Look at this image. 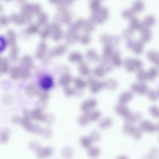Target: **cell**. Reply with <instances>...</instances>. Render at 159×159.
<instances>
[{
    "label": "cell",
    "mask_w": 159,
    "mask_h": 159,
    "mask_svg": "<svg viewBox=\"0 0 159 159\" xmlns=\"http://www.w3.org/2000/svg\"><path fill=\"white\" fill-rule=\"evenodd\" d=\"M149 111L150 114L153 117L155 118H158L159 114L158 107L155 105L151 106L149 108Z\"/></svg>",
    "instance_id": "51"
},
{
    "label": "cell",
    "mask_w": 159,
    "mask_h": 159,
    "mask_svg": "<svg viewBox=\"0 0 159 159\" xmlns=\"http://www.w3.org/2000/svg\"><path fill=\"white\" fill-rule=\"evenodd\" d=\"M85 56L87 60L90 62H98L101 59L97 51L92 48L89 49L86 51Z\"/></svg>",
    "instance_id": "17"
},
{
    "label": "cell",
    "mask_w": 159,
    "mask_h": 159,
    "mask_svg": "<svg viewBox=\"0 0 159 159\" xmlns=\"http://www.w3.org/2000/svg\"><path fill=\"white\" fill-rule=\"evenodd\" d=\"M123 64L126 70L129 73L136 71L142 68L143 65L141 60L132 57L126 58L123 62Z\"/></svg>",
    "instance_id": "3"
},
{
    "label": "cell",
    "mask_w": 159,
    "mask_h": 159,
    "mask_svg": "<svg viewBox=\"0 0 159 159\" xmlns=\"http://www.w3.org/2000/svg\"><path fill=\"white\" fill-rule=\"evenodd\" d=\"M48 45L47 43L43 40L38 44L35 53V57L41 61L46 56L47 53Z\"/></svg>",
    "instance_id": "11"
},
{
    "label": "cell",
    "mask_w": 159,
    "mask_h": 159,
    "mask_svg": "<svg viewBox=\"0 0 159 159\" xmlns=\"http://www.w3.org/2000/svg\"><path fill=\"white\" fill-rule=\"evenodd\" d=\"M114 111L117 114L122 117L125 119L131 113L130 109L125 104L120 103H118L115 106Z\"/></svg>",
    "instance_id": "14"
},
{
    "label": "cell",
    "mask_w": 159,
    "mask_h": 159,
    "mask_svg": "<svg viewBox=\"0 0 159 159\" xmlns=\"http://www.w3.org/2000/svg\"><path fill=\"white\" fill-rule=\"evenodd\" d=\"M89 137L92 142H98L100 141L101 138L100 134L97 131H94L91 132Z\"/></svg>",
    "instance_id": "49"
},
{
    "label": "cell",
    "mask_w": 159,
    "mask_h": 159,
    "mask_svg": "<svg viewBox=\"0 0 159 159\" xmlns=\"http://www.w3.org/2000/svg\"><path fill=\"white\" fill-rule=\"evenodd\" d=\"M134 31L129 28L124 30L122 34L123 38L126 41L131 39L133 36Z\"/></svg>",
    "instance_id": "45"
},
{
    "label": "cell",
    "mask_w": 159,
    "mask_h": 159,
    "mask_svg": "<svg viewBox=\"0 0 159 159\" xmlns=\"http://www.w3.org/2000/svg\"><path fill=\"white\" fill-rule=\"evenodd\" d=\"M101 112L98 110H91L84 112L78 118V121L81 126H84L91 122L98 120L100 117Z\"/></svg>",
    "instance_id": "1"
},
{
    "label": "cell",
    "mask_w": 159,
    "mask_h": 159,
    "mask_svg": "<svg viewBox=\"0 0 159 159\" xmlns=\"http://www.w3.org/2000/svg\"><path fill=\"white\" fill-rule=\"evenodd\" d=\"M155 22L154 18L152 16H148L145 18L142 24L143 26L149 28L153 25Z\"/></svg>",
    "instance_id": "48"
},
{
    "label": "cell",
    "mask_w": 159,
    "mask_h": 159,
    "mask_svg": "<svg viewBox=\"0 0 159 159\" xmlns=\"http://www.w3.org/2000/svg\"><path fill=\"white\" fill-rule=\"evenodd\" d=\"M134 98L133 93L131 91H125L122 92L119 97V103L125 104Z\"/></svg>",
    "instance_id": "22"
},
{
    "label": "cell",
    "mask_w": 159,
    "mask_h": 159,
    "mask_svg": "<svg viewBox=\"0 0 159 159\" xmlns=\"http://www.w3.org/2000/svg\"><path fill=\"white\" fill-rule=\"evenodd\" d=\"M103 82L104 88L110 90H113L116 89L118 86L117 81L114 78L107 79Z\"/></svg>",
    "instance_id": "28"
},
{
    "label": "cell",
    "mask_w": 159,
    "mask_h": 159,
    "mask_svg": "<svg viewBox=\"0 0 159 159\" xmlns=\"http://www.w3.org/2000/svg\"><path fill=\"white\" fill-rule=\"evenodd\" d=\"M92 141L89 136H83L80 139L81 146L84 148H88L91 146Z\"/></svg>",
    "instance_id": "39"
},
{
    "label": "cell",
    "mask_w": 159,
    "mask_h": 159,
    "mask_svg": "<svg viewBox=\"0 0 159 159\" xmlns=\"http://www.w3.org/2000/svg\"><path fill=\"white\" fill-rule=\"evenodd\" d=\"M24 123L25 128L29 131L34 134H42L43 128L32 123L28 118L24 119Z\"/></svg>",
    "instance_id": "12"
},
{
    "label": "cell",
    "mask_w": 159,
    "mask_h": 159,
    "mask_svg": "<svg viewBox=\"0 0 159 159\" xmlns=\"http://www.w3.org/2000/svg\"><path fill=\"white\" fill-rule=\"evenodd\" d=\"M74 154L72 149L68 147L63 148L61 151L62 157L66 158H69L72 157Z\"/></svg>",
    "instance_id": "42"
},
{
    "label": "cell",
    "mask_w": 159,
    "mask_h": 159,
    "mask_svg": "<svg viewBox=\"0 0 159 159\" xmlns=\"http://www.w3.org/2000/svg\"><path fill=\"white\" fill-rule=\"evenodd\" d=\"M142 118V114L139 112H131L125 120L126 122L133 124L139 121Z\"/></svg>",
    "instance_id": "27"
},
{
    "label": "cell",
    "mask_w": 159,
    "mask_h": 159,
    "mask_svg": "<svg viewBox=\"0 0 159 159\" xmlns=\"http://www.w3.org/2000/svg\"><path fill=\"white\" fill-rule=\"evenodd\" d=\"M91 41L90 36L88 34L79 36V41L82 45L85 46L89 44Z\"/></svg>",
    "instance_id": "44"
},
{
    "label": "cell",
    "mask_w": 159,
    "mask_h": 159,
    "mask_svg": "<svg viewBox=\"0 0 159 159\" xmlns=\"http://www.w3.org/2000/svg\"><path fill=\"white\" fill-rule=\"evenodd\" d=\"M73 81L75 88L77 90H83L87 85L86 81L80 77L75 78L73 79Z\"/></svg>",
    "instance_id": "29"
},
{
    "label": "cell",
    "mask_w": 159,
    "mask_h": 159,
    "mask_svg": "<svg viewBox=\"0 0 159 159\" xmlns=\"http://www.w3.org/2000/svg\"><path fill=\"white\" fill-rule=\"evenodd\" d=\"M122 130L125 135L131 136L136 140H139L142 137V131L139 127L134 126L132 124L125 122L123 126Z\"/></svg>",
    "instance_id": "2"
},
{
    "label": "cell",
    "mask_w": 159,
    "mask_h": 159,
    "mask_svg": "<svg viewBox=\"0 0 159 159\" xmlns=\"http://www.w3.org/2000/svg\"><path fill=\"white\" fill-rule=\"evenodd\" d=\"M113 120L110 117L104 118L100 120L99 123V127L102 129H106L109 128L112 125Z\"/></svg>",
    "instance_id": "35"
},
{
    "label": "cell",
    "mask_w": 159,
    "mask_h": 159,
    "mask_svg": "<svg viewBox=\"0 0 159 159\" xmlns=\"http://www.w3.org/2000/svg\"><path fill=\"white\" fill-rule=\"evenodd\" d=\"M100 41L102 44L111 45L115 48L120 43V38L116 35H110L107 34H102L100 36Z\"/></svg>",
    "instance_id": "5"
},
{
    "label": "cell",
    "mask_w": 159,
    "mask_h": 159,
    "mask_svg": "<svg viewBox=\"0 0 159 159\" xmlns=\"http://www.w3.org/2000/svg\"><path fill=\"white\" fill-rule=\"evenodd\" d=\"M67 50V46L64 44H61L53 48L48 53L51 58L58 57L64 55Z\"/></svg>",
    "instance_id": "10"
},
{
    "label": "cell",
    "mask_w": 159,
    "mask_h": 159,
    "mask_svg": "<svg viewBox=\"0 0 159 159\" xmlns=\"http://www.w3.org/2000/svg\"><path fill=\"white\" fill-rule=\"evenodd\" d=\"M79 36L75 31H72L66 33L64 38L66 42L69 44L73 45L79 41Z\"/></svg>",
    "instance_id": "20"
},
{
    "label": "cell",
    "mask_w": 159,
    "mask_h": 159,
    "mask_svg": "<svg viewBox=\"0 0 159 159\" xmlns=\"http://www.w3.org/2000/svg\"><path fill=\"white\" fill-rule=\"evenodd\" d=\"M100 65L105 69L107 74L110 73L113 70V66L110 60L102 59Z\"/></svg>",
    "instance_id": "43"
},
{
    "label": "cell",
    "mask_w": 159,
    "mask_h": 159,
    "mask_svg": "<svg viewBox=\"0 0 159 159\" xmlns=\"http://www.w3.org/2000/svg\"><path fill=\"white\" fill-rule=\"evenodd\" d=\"M158 156V150L155 148H152L149 152L147 155V157L149 158H157Z\"/></svg>",
    "instance_id": "52"
},
{
    "label": "cell",
    "mask_w": 159,
    "mask_h": 159,
    "mask_svg": "<svg viewBox=\"0 0 159 159\" xmlns=\"http://www.w3.org/2000/svg\"><path fill=\"white\" fill-rule=\"evenodd\" d=\"M37 156L40 158H46L52 156L53 152L52 148L49 146L39 147L35 151Z\"/></svg>",
    "instance_id": "15"
},
{
    "label": "cell",
    "mask_w": 159,
    "mask_h": 159,
    "mask_svg": "<svg viewBox=\"0 0 159 159\" xmlns=\"http://www.w3.org/2000/svg\"><path fill=\"white\" fill-rule=\"evenodd\" d=\"M52 131L49 128H43L42 135L46 138L50 137L52 134Z\"/></svg>",
    "instance_id": "54"
},
{
    "label": "cell",
    "mask_w": 159,
    "mask_h": 159,
    "mask_svg": "<svg viewBox=\"0 0 159 159\" xmlns=\"http://www.w3.org/2000/svg\"><path fill=\"white\" fill-rule=\"evenodd\" d=\"M127 156H125V155H121V156H119L117 158L118 159H126L127 158Z\"/></svg>",
    "instance_id": "58"
},
{
    "label": "cell",
    "mask_w": 159,
    "mask_h": 159,
    "mask_svg": "<svg viewBox=\"0 0 159 159\" xmlns=\"http://www.w3.org/2000/svg\"><path fill=\"white\" fill-rule=\"evenodd\" d=\"M54 120V117L52 115L50 114L46 115V117L44 122L46 123L50 124L53 122Z\"/></svg>",
    "instance_id": "57"
},
{
    "label": "cell",
    "mask_w": 159,
    "mask_h": 159,
    "mask_svg": "<svg viewBox=\"0 0 159 159\" xmlns=\"http://www.w3.org/2000/svg\"><path fill=\"white\" fill-rule=\"evenodd\" d=\"M143 26L142 23L137 18L133 17L130 19L129 28L133 31L140 30Z\"/></svg>",
    "instance_id": "31"
},
{
    "label": "cell",
    "mask_w": 159,
    "mask_h": 159,
    "mask_svg": "<svg viewBox=\"0 0 159 159\" xmlns=\"http://www.w3.org/2000/svg\"><path fill=\"white\" fill-rule=\"evenodd\" d=\"M146 72L147 80L151 81L155 80L157 78L158 74V70L155 67L150 68Z\"/></svg>",
    "instance_id": "33"
},
{
    "label": "cell",
    "mask_w": 159,
    "mask_h": 159,
    "mask_svg": "<svg viewBox=\"0 0 159 159\" xmlns=\"http://www.w3.org/2000/svg\"><path fill=\"white\" fill-rule=\"evenodd\" d=\"M50 34V33L48 31L44 30L40 33V36L43 40H44L48 38Z\"/></svg>",
    "instance_id": "56"
},
{
    "label": "cell",
    "mask_w": 159,
    "mask_h": 159,
    "mask_svg": "<svg viewBox=\"0 0 159 159\" xmlns=\"http://www.w3.org/2000/svg\"><path fill=\"white\" fill-rule=\"evenodd\" d=\"M134 12L131 10H126L123 12L122 15L124 18L126 19L130 18L131 19L134 17Z\"/></svg>",
    "instance_id": "53"
},
{
    "label": "cell",
    "mask_w": 159,
    "mask_h": 159,
    "mask_svg": "<svg viewBox=\"0 0 159 159\" xmlns=\"http://www.w3.org/2000/svg\"><path fill=\"white\" fill-rule=\"evenodd\" d=\"M148 59L152 64L158 66L159 63V55L158 52L154 50H150L146 53Z\"/></svg>",
    "instance_id": "25"
},
{
    "label": "cell",
    "mask_w": 159,
    "mask_h": 159,
    "mask_svg": "<svg viewBox=\"0 0 159 159\" xmlns=\"http://www.w3.org/2000/svg\"><path fill=\"white\" fill-rule=\"evenodd\" d=\"M113 66L116 67H120L123 64L121 53L118 50H114L110 59Z\"/></svg>",
    "instance_id": "16"
},
{
    "label": "cell",
    "mask_w": 159,
    "mask_h": 159,
    "mask_svg": "<svg viewBox=\"0 0 159 159\" xmlns=\"http://www.w3.org/2000/svg\"><path fill=\"white\" fill-rule=\"evenodd\" d=\"M144 43L140 39L136 40L131 39L127 41L126 46L127 48L131 50L134 54L140 55L143 51Z\"/></svg>",
    "instance_id": "4"
},
{
    "label": "cell",
    "mask_w": 159,
    "mask_h": 159,
    "mask_svg": "<svg viewBox=\"0 0 159 159\" xmlns=\"http://www.w3.org/2000/svg\"><path fill=\"white\" fill-rule=\"evenodd\" d=\"M22 64L26 69H29L33 66V62L32 58L29 55H26L22 59Z\"/></svg>",
    "instance_id": "37"
},
{
    "label": "cell",
    "mask_w": 159,
    "mask_h": 159,
    "mask_svg": "<svg viewBox=\"0 0 159 159\" xmlns=\"http://www.w3.org/2000/svg\"><path fill=\"white\" fill-rule=\"evenodd\" d=\"M69 61L72 63H80L83 61V57L82 54L78 51H73L68 56Z\"/></svg>",
    "instance_id": "21"
},
{
    "label": "cell",
    "mask_w": 159,
    "mask_h": 159,
    "mask_svg": "<svg viewBox=\"0 0 159 159\" xmlns=\"http://www.w3.org/2000/svg\"><path fill=\"white\" fill-rule=\"evenodd\" d=\"M76 89L69 86L64 87V93L65 95L67 97H71L75 95L76 93Z\"/></svg>",
    "instance_id": "50"
},
{
    "label": "cell",
    "mask_w": 159,
    "mask_h": 159,
    "mask_svg": "<svg viewBox=\"0 0 159 159\" xmlns=\"http://www.w3.org/2000/svg\"><path fill=\"white\" fill-rule=\"evenodd\" d=\"M78 69L79 73L83 76H88L90 74V67L87 64L83 61L79 64Z\"/></svg>",
    "instance_id": "30"
},
{
    "label": "cell",
    "mask_w": 159,
    "mask_h": 159,
    "mask_svg": "<svg viewBox=\"0 0 159 159\" xmlns=\"http://www.w3.org/2000/svg\"><path fill=\"white\" fill-rule=\"evenodd\" d=\"M136 77L139 81L145 82L147 80V72L142 68L136 71Z\"/></svg>",
    "instance_id": "38"
},
{
    "label": "cell",
    "mask_w": 159,
    "mask_h": 159,
    "mask_svg": "<svg viewBox=\"0 0 159 159\" xmlns=\"http://www.w3.org/2000/svg\"><path fill=\"white\" fill-rule=\"evenodd\" d=\"M114 48L110 45H104L102 52V59L110 60V58L114 50Z\"/></svg>",
    "instance_id": "26"
},
{
    "label": "cell",
    "mask_w": 159,
    "mask_h": 159,
    "mask_svg": "<svg viewBox=\"0 0 159 159\" xmlns=\"http://www.w3.org/2000/svg\"><path fill=\"white\" fill-rule=\"evenodd\" d=\"M51 34L53 40L55 42L60 41L62 37L61 31L57 29L53 30Z\"/></svg>",
    "instance_id": "46"
},
{
    "label": "cell",
    "mask_w": 159,
    "mask_h": 159,
    "mask_svg": "<svg viewBox=\"0 0 159 159\" xmlns=\"http://www.w3.org/2000/svg\"><path fill=\"white\" fill-rule=\"evenodd\" d=\"M39 85L41 89L48 91L52 89L54 85V79L50 75H45L40 79Z\"/></svg>",
    "instance_id": "9"
},
{
    "label": "cell",
    "mask_w": 159,
    "mask_h": 159,
    "mask_svg": "<svg viewBox=\"0 0 159 159\" xmlns=\"http://www.w3.org/2000/svg\"><path fill=\"white\" fill-rule=\"evenodd\" d=\"M98 104L97 100L90 98L84 101L81 104L80 109L84 112L92 110L95 108Z\"/></svg>",
    "instance_id": "13"
},
{
    "label": "cell",
    "mask_w": 159,
    "mask_h": 159,
    "mask_svg": "<svg viewBox=\"0 0 159 159\" xmlns=\"http://www.w3.org/2000/svg\"><path fill=\"white\" fill-rule=\"evenodd\" d=\"M73 80L71 75L68 72L61 74L58 80L59 85L64 87L69 86Z\"/></svg>",
    "instance_id": "18"
},
{
    "label": "cell",
    "mask_w": 159,
    "mask_h": 159,
    "mask_svg": "<svg viewBox=\"0 0 159 159\" xmlns=\"http://www.w3.org/2000/svg\"><path fill=\"white\" fill-rule=\"evenodd\" d=\"M130 89L132 92L140 95L146 94L148 90V86L145 82L139 81L132 83Z\"/></svg>",
    "instance_id": "8"
},
{
    "label": "cell",
    "mask_w": 159,
    "mask_h": 159,
    "mask_svg": "<svg viewBox=\"0 0 159 159\" xmlns=\"http://www.w3.org/2000/svg\"><path fill=\"white\" fill-rule=\"evenodd\" d=\"M39 91L38 86L34 84H31L28 85L26 89L27 94L31 97L38 95Z\"/></svg>",
    "instance_id": "34"
},
{
    "label": "cell",
    "mask_w": 159,
    "mask_h": 159,
    "mask_svg": "<svg viewBox=\"0 0 159 159\" xmlns=\"http://www.w3.org/2000/svg\"><path fill=\"white\" fill-rule=\"evenodd\" d=\"M144 6L143 3L142 1H137L133 4L132 10L134 12H140L143 10Z\"/></svg>",
    "instance_id": "47"
},
{
    "label": "cell",
    "mask_w": 159,
    "mask_h": 159,
    "mask_svg": "<svg viewBox=\"0 0 159 159\" xmlns=\"http://www.w3.org/2000/svg\"><path fill=\"white\" fill-rule=\"evenodd\" d=\"M140 39L144 43L148 42L152 38V33L149 28L143 27L140 30Z\"/></svg>",
    "instance_id": "19"
},
{
    "label": "cell",
    "mask_w": 159,
    "mask_h": 159,
    "mask_svg": "<svg viewBox=\"0 0 159 159\" xmlns=\"http://www.w3.org/2000/svg\"><path fill=\"white\" fill-rule=\"evenodd\" d=\"M146 94L148 98L152 101H155L158 99V92L155 89H148Z\"/></svg>",
    "instance_id": "40"
},
{
    "label": "cell",
    "mask_w": 159,
    "mask_h": 159,
    "mask_svg": "<svg viewBox=\"0 0 159 159\" xmlns=\"http://www.w3.org/2000/svg\"><path fill=\"white\" fill-rule=\"evenodd\" d=\"M89 87L90 92L93 94L98 93L104 87L103 82L96 80L93 77L89 78L86 81Z\"/></svg>",
    "instance_id": "6"
},
{
    "label": "cell",
    "mask_w": 159,
    "mask_h": 159,
    "mask_svg": "<svg viewBox=\"0 0 159 159\" xmlns=\"http://www.w3.org/2000/svg\"><path fill=\"white\" fill-rule=\"evenodd\" d=\"M38 96L40 101L43 103L45 102L50 97V94L48 91L42 89L39 90Z\"/></svg>",
    "instance_id": "41"
},
{
    "label": "cell",
    "mask_w": 159,
    "mask_h": 159,
    "mask_svg": "<svg viewBox=\"0 0 159 159\" xmlns=\"http://www.w3.org/2000/svg\"><path fill=\"white\" fill-rule=\"evenodd\" d=\"M30 115L34 119L44 122L46 116V115L44 113L43 110L40 108L33 110L31 112Z\"/></svg>",
    "instance_id": "24"
},
{
    "label": "cell",
    "mask_w": 159,
    "mask_h": 159,
    "mask_svg": "<svg viewBox=\"0 0 159 159\" xmlns=\"http://www.w3.org/2000/svg\"><path fill=\"white\" fill-rule=\"evenodd\" d=\"M7 64L6 62L4 60L0 59V71L4 72L7 70Z\"/></svg>",
    "instance_id": "55"
},
{
    "label": "cell",
    "mask_w": 159,
    "mask_h": 159,
    "mask_svg": "<svg viewBox=\"0 0 159 159\" xmlns=\"http://www.w3.org/2000/svg\"><path fill=\"white\" fill-rule=\"evenodd\" d=\"M93 73L94 76L99 78H103L107 74L105 69L100 64L93 69Z\"/></svg>",
    "instance_id": "32"
},
{
    "label": "cell",
    "mask_w": 159,
    "mask_h": 159,
    "mask_svg": "<svg viewBox=\"0 0 159 159\" xmlns=\"http://www.w3.org/2000/svg\"><path fill=\"white\" fill-rule=\"evenodd\" d=\"M98 11L97 22L101 24L107 19L108 16V12L106 8L101 7L98 9Z\"/></svg>",
    "instance_id": "23"
},
{
    "label": "cell",
    "mask_w": 159,
    "mask_h": 159,
    "mask_svg": "<svg viewBox=\"0 0 159 159\" xmlns=\"http://www.w3.org/2000/svg\"><path fill=\"white\" fill-rule=\"evenodd\" d=\"M88 149L87 154L88 156L91 157H98L100 154V149L97 146H91Z\"/></svg>",
    "instance_id": "36"
},
{
    "label": "cell",
    "mask_w": 159,
    "mask_h": 159,
    "mask_svg": "<svg viewBox=\"0 0 159 159\" xmlns=\"http://www.w3.org/2000/svg\"><path fill=\"white\" fill-rule=\"evenodd\" d=\"M158 125L154 124L148 120H143L140 123L139 128L143 132L153 133L158 130Z\"/></svg>",
    "instance_id": "7"
}]
</instances>
